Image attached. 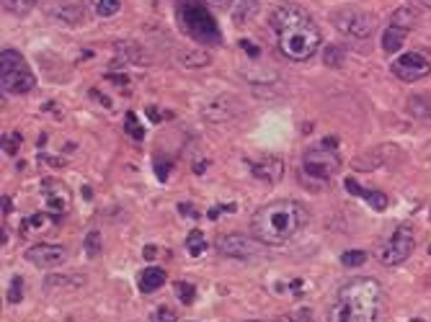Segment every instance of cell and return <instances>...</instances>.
I'll use <instances>...</instances> for the list:
<instances>
[{
	"mask_svg": "<svg viewBox=\"0 0 431 322\" xmlns=\"http://www.w3.org/2000/svg\"><path fill=\"white\" fill-rule=\"evenodd\" d=\"M385 312V291L377 279H354L338 289L328 309V322H380Z\"/></svg>",
	"mask_w": 431,
	"mask_h": 322,
	"instance_id": "6da1fadb",
	"label": "cell"
},
{
	"mask_svg": "<svg viewBox=\"0 0 431 322\" xmlns=\"http://www.w3.org/2000/svg\"><path fill=\"white\" fill-rule=\"evenodd\" d=\"M307 224V212L302 204L279 199L263 204L251 220V235L263 245H284Z\"/></svg>",
	"mask_w": 431,
	"mask_h": 322,
	"instance_id": "7a4b0ae2",
	"label": "cell"
},
{
	"mask_svg": "<svg viewBox=\"0 0 431 322\" xmlns=\"http://www.w3.org/2000/svg\"><path fill=\"white\" fill-rule=\"evenodd\" d=\"M323 36L321 29L313 24V18H305L300 24L289 26L284 31H279V49L289 60H310L315 52L321 49Z\"/></svg>",
	"mask_w": 431,
	"mask_h": 322,
	"instance_id": "3957f363",
	"label": "cell"
},
{
	"mask_svg": "<svg viewBox=\"0 0 431 322\" xmlns=\"http://www.w3.org/2000/svg\"><path fill=\"white\" fill-rule=\"evenodd\" d=\"M0 80H3V91L10 95H26L34 91L36 77L29 70L26 60L16 49H3L0 54Z\"/></svg>",
	"mask_w": 431,
	"mask_h": 322,
	"instance_id": "277c9868",
	"label": "cell"
},
{
	"mask_svg": "<svg viewBox=\"0 0 431 322\" xmlns=\"http://www.w3.org/2000/svg\"><path fill=\"white\" fill-rule=\"evenodd\" d=\"M330 21H333V26H336L341 34L354 36V39H367L374 29L372 16H370L367 10L351 8V6H346V8H336L333 13H330Z\"/></svg>",
	"mask_w": 431,
	"mask_h": 322,
	"instance_id": "5b68a950",
	"label": "cell"
},
{
	"mask_svg": "<svg viewBox=\"0 0 431 322\" xmlns=\"http://www.w3.org/2000/svg\"><path fill=\"white\" fill-rule=\"evenodd\" d=\"M302 168L310 178L318 181H330L341 168V160H338L336 150H326V147H310L302 158Z\"/></svg>",
	"mask_w": 431,
	"mask_h": 322,
	"instance_id": "8992f818",
	"label": "cell"
},
{
	"mask_svg": "<svg viewBox=\"0 0 431 322\" xmlns=\"http://www.w3.org/2000/svg\"><path fill=\"white\" fill-rule=\"evenodd\" d=\"M416 247V238L411 227H397L388 238V243L380 250V263L382 266H400L411 258Z\"/></svg>",
	"mask_w": 431,
	"mask_h": 322,
	"instance_id": "52a82bcc",
	"label": "cell"
},
{
	"mask_svg": "<svg viewBox=\"0 0 431 322\" xmlns=\"http://www.w3.org/2000/svg\"><path fill=\"white\" fill-rule=\"evenodd\" d=\"M217 250L225 258H235V261H256L263 255V243L256 238H245V235H222L217 240Z\"/></svg>",
	"mask_w": 431,
	"mask_h": 322,
	"instance_id": "ba28073f",
	"label": "cell"
},
{
	"mask_svg": "<svg viewBox=\"0 0 431 322\" xmlns=\"http://www.w3.org/2000/svg\"><path fill=\"white\" fill-rule=\"evenodd\" d=\"M390 70H393V75L397 80L416 83V80L431 75V62L423 54H418V52H403V54H397V60H393Z\"/></svg>",
	"mask_w": 431,
	"mask_h": 322,
	"instance_id": "9c48e42d",
	"label": "cell"
},
{
	"mask_svg": "<svg viewBox=\"0 0 431 322\" xmlns=\"http://www.w3.org/2000/svg\"><path fill=\"white\" fill-rule=\"evenodd\" d=\"M26 261L36 268H57L68 261V247L57 243H36L26 250Z\"/></svg>",
	"mask_w": 431,
	"mask_h": 322,
	"instance_id": "30bf717a",
	"label": "cell"
},
{
	"mask_svg": "<svg viewBox=\"0 0 431 322\" xmlns=\"http://www.w3.org/2000/svg\"><path fill=\"white\" fill-rule=\"evenodd\" d=\"M42 196L47 204V212L50 214H65L70 209V188L62 181L54 178H44L42 181Z\"/></svg>",
	"mask_w": 431,
	"mask_h": 322,
	"instance_id": "8fae6325",
	"label": "cell"
},
{
	"mask_svg": "<svg viewBox=\"0 0 431 322\" xmlns=\"http://www.w3.org/2000/svg\"><path fill=\"white\" fill-rule=\"evenodd\" d=\"M305 18H310V13L305 8H300V6H295V3H284V6H277V8L269 13V26L279 34V31H284V29H289V26L300 24V21H305Z\"/></svg>",
	"mask_w": 431,
	"mask_h": 322,
	"instance_id": "7c38bea8",
	"label": "cell"
},
{
	"mask_svg": "<svg viewBox=\"0 0 431 322\" xmlns=\"http://www.w3.org/2000/svg\"><path fill=\"white\" fill-rule=\"evenodd\" d=\"M254 178L263 181V183H279L284 178V160L282 158H263L248 165Z\"/></svg>",
	"mask_w": 431,
	"mask_h": 322,
	"instance_id": "4fadbf2b",
	"label": "cell"
},
{
	"mask_svg": "<svg viewBox=\"0 0 431 322\" xmlns=\"http://www.w3.org/2000/svg\"><path fill=\"white\" fill-rule=\"evenodd\" d=\"M44 13H50L52 18H57L62 24H80L85 18L83 6H78V3H65V0H57V3L44 6Z\"/></svg>",
	"mask_w": 431,
	"mask_h": 322,
	"instance_id": "5bb4252c",
	"label": "cell"
},
{
	"mask_svg": "<svg viewBox=\"0 0 431 322\" xmlns=\"http://www.w3.org/2000/svg\"><path fill=\"white\" fill-rule=\"evenodd\" d=\"M344 186H346L349 194H354V196H359V199H364V201L372 206L374 212H385V209H388L390 199L382 194V191H370V188H362L354 178H346L344 181Z\"/></svg>",
	"mask_w": 431,
	"mask_h": 322,
	"instance_id": "9a60e30c",
	"label": "cell"
},
{
	"mask_svg": "<svg viewBox=\"0 0 431 322\" xmlns=\"http://www.w3.org/2000/svg\"><path fill=\"white\" fill-rule=\"evenodd\" d=\"M166 281H168V273L163 271V268L147 266V268L140 273L137 284H140V291H143V294H152V291H158V289L166 286Z\"/></svg>",
	"mask_w": 431,
	"mask_h": 322,
	"instance_id": "2e32d148",
	"label": "cell"
},
{
	"mask_svg": "<svg viewBox=\"0 0 431 322\" xmlns=\"http://www.w3.org/2000/svg\"><path fill=\"white\" fill-rule=\"evenodd\" d=\"M54 214H31L29 220H24V224H21V235L24 238H34V235H42V232H47V229H52V224H54Z\"/></svg>",
	"mask_w": 431,
	"mask_h": 322,
	"instance_id": "e0dca14e",
	"label": "cell"
},
{
	"mask_svg": "<svg viewBox=\"0 0 431 322\" xmlns=\"http://www.w3.org/2000/svg\"><path fill=\"white\" fill-rule=\"evenodd\" d=\"M235 111V103H230V98H217L204 106V116L212 121H228Z\"/></svg>",
	"mask_w": 431,
	"mask_h": 322,
	"instance_id": "ac0fdd59",
	"label": "cell"
},
{
	"mask_svg": "<svg viewBox=\"0 0 431 322\" xmlns=\"http://www.w3.org/2000/svg\"><path fill=\"white\" fill-rule=\"evenodd\" d=\"M258 8H261V0H238L235 8H233V21L238 26H245L251 18H256Z\"/></svg>",
	"mask_w": 431,
	"mask_h": 322,
	"instance_id": "d6986e66",
	"label": "cell"
},
{
	"mask_svg": "<svg viewBox=\"0 0 431 322\" xmlns=\"http://www.w3.org/2000/svg\"><path fill=\"white\" fill-rule=\"evenodd\" d=\"M406 29H397V26H388L385 34H382V49L388 54H397V49L406 44Z\"/></svg>",
	"mask_w": 431,
	"mask_h": 322,
	"instance_id": "ffe728a7",
	"label": "cell"
},
{
	"mask_svg": "<svg viewBox=\"0 0 431 322\" xmlns=\"http://www.w3.org/2000/svg\"><path fill=\"white\" fill-rule=\"evenodd\" d=\"M178 62H181L184 68H207L212 62V57L207 52L194 49V52H181V54H178Z\"/></svg>",
	"mask_w": 431,
	"mask_h": 322,
	"instance_id": "44dd1931",
	"label": "cell"
},
{
	"mask_svg": "<svg viewBox=\"0 0 431 322\" xmlns=\"http://www.w3.org/2000/svg\"><path fill=\"white\" fill-rule=\"evenodd\" d=\"M207 238H204V232L202 229H191L189 232V238H187V250L191 255H202L204 250H207Z\"/></svg>",
	"mask_w": 431,
	"mask_h": 322,
	"instance_id": "7402d4cb",
	"label": "cell"
},
{
	"mask_svg": "<svg viewBox=\"0 0 431 322\" xmlns=\"http://www.w3.org/2000/svg\"><path fill=\"white\" fill-rule=\"evenodd\" d=\"M3 8L13 16H26L36 8V0H3Z\"/></svg>",
	"mask_w": 431,
	"mask_h": 322,
	"instance_id": "603a6c76",
	"label": "cell"
},
{
	"mask_svg": "<svg viewBox=\"0 0 431 322\" xmlns=\"http://www.w3.org/2000/svg\"><path fill=\"white\" fill-rule=\"evenodd\" d=\"M416 24V10L414 8H397L390 18V26H397V29H411Z\"/></svg>",
	"mask_w": 431,
	"mask_h": 322,
	"instance_id": "cb8c5ba5",
	"label": "cell"
},
{
	"mask_svg": "<svg viewBox=\"0 0 431 322\" xmlns=\"http://www.w3.org/2000/svg\"><path fill=\"white\" fill-rule=\"evenodd\" d=\"M124 132H127V135L132 137L135 142H143V139H145V129H143V124L137 121V116H135V114H132V111H129L127 116H124Z\"/></svg>",
	"mask_w": 431,
	"mask_h": 322,
	"instance_id": "d4e9b609",
	"label": "cell"
},
{
	"mask_svg": "<svg viewBox=\"0 0 431 322\" xmlns=\"http://www.w3.org/2000/svg\"><path fill=\"white\" fill-rule=\"evenodd\" d=\"M119 10H122V0H98V3H96V13L101 18L117 16Z\"/></svg>",
	"mask_w": 431,
	"mask_h": 322,
	"instance_id": "484cf974",
	"label": "cell"
},
{
	"mask_svg": "<svg viewBox=\"0 0 431 322\" xmlns=\"http://www.w3.org/2000/svg\"><path fill=\"white\" fill-rule=\"evenodd\" d=\"M173 289H176V294H178V299H181V305H191V302H194V297H196L194 284H187V281H176V284H173Z\"/></svg>",
	"mask_w": 431,
	"mask_h": 322,
	"instance_id": "4316f807",
	"label": "cell"
},
{
	"mask_svg": "<svg viewBox=\"0 0 431 322\" xmlns=\"http://www.w3.org/2000/svg\"><path fill=\"white\" fill-rule=\"evenodd\" d=\"M85 255H88V258H96V255L101 253V232H88V235H85Z\"/></svg>",
	"mask_w": 431,
	"mask_h": 322,
	"instance_id": "83f0119b",
	"label": "cell"
},
{
	"mask_svg": "<svg viewBox=\"0 0 431 322\" xmlns=\"http://www.w3.org/2000/svg\"><path fill=\"white\" fill-rule=\"evenodd\" d=\"M57 284H68V286H83L85 276H50L44 281V286H57Z\"/></svg>",
	"mask_w": 431,
	"mask_h": 322,
	"instance_id": "f1b7e54d",
	"label": "cell"
},
{
	"mask_svg": "<svg viewBox=\"0 0 431 322\" xmlns=\"http://www.w3.org/2000/svg\"><path fill=\"white\" fill-rule=\"evenodd\" d=\"M364 261H367V253H364V250H346V253L341 255V266H346V268L362 266Z\"/></svg>",
	"mask_w": 431,
	"mask_h": 322,
	"instance_id": "f546056e",
	"label": "cell"
},
{
	"mask_svg": "<svg viewBox=\"0 0 431 322\" xmlns=\"http://www.w3.org/2000/svg\"><path fill=\"white\" fill-rule=\"evenodd\" d=\"M21 299H24V279H21V276H13L10 289H8V302L10 305H18Z\"/></svg>",
	"mask_w": 431,
	"mask_h": 322,
	"instance_id": "4dcf8cb0",
	"label": "cell"
},
{
	"mask_svg": "<svg viewBox=\"0 0 431 322\" xmlns=\"http://www.w3.org/2000/svg\"><path fill=\"white\" fill-rule=\"evenodd\" d=\"M150 322H178V320H176V312L170 307H158V309H152Z\"/></svg>",
	"mask_w": 431,
	"mask_h": 322,
	"instance_id": "1f68e13d",
	"label": "cell"
},
{
	"mask_svg": "<svg viewBox=\"0 0 431 322\" xmlns=\"http://www.w3.org/2000/svg\"><path fill=\"white\" fill-rule=\"evenodd\" d=\"M18 144H21V135H18V132H13V135L8 137V144L3 142V147H6V153H8V155H16L18 153Z\"/></svg>",
	"mask_w": 431,
	"mask_h": 322,
	"instance_id": "d6a6232c",
	"label": "cell"
},
{
	"mask_svg": "<svg viewBox=\"0 0 431 322\" xmlns=\"http://www.w3.org/2000/svg\"><path fill=\"white\" fill-rule=\"evenodd\" d=\"M238 206L235 204H222V206H214V209H210V220H217L222 212H235Z\"/></svg>",
	"mask_w": 431,
	"mask_h": 322,
	"instance_id": "836d02e7",
	"label": "cell"
},
{
	"mask_svg": "<svg viewBox=\"0 0 431 322\" xmlns=\"http://www.w3.org/2000/svg\"><path fill=\"white\" fill-rule=\"evenodd\" d=\"M292 320L295 322H315L313 314H310V309H297V312L292 314Z\"/></svg>",
	"mask_w": 431,
	"mask_h": 322,
	"instance_id": "e575fe53",
	"label": "cell"
},
{
	"mask_svg": "<svg viewBox=\"0 0 431 322\" xmlns=\"http://www.w3.org/2000/svg\"><path fill=\"white\" fill-rule=\"evenodd\" d=\"M321 147H326V150H338V139L336 137H326V139H321Z\"/></svg>",
	"mask_w": 431,
	"mask_h": 322,
	"instance_id": "d590c367",
	"label": "cell"
},
{
	"mask_svg": "<svg viewBox=\"0 0 431 322\" xmlns=\"http://www.w3.org/2000/svg\"><path fill=\"white\" fill-rule=\"evenodd\" d=\"M147 116L152 119V124H161V114H158L155 106H147Z\"/></svg>",
	"mask_w": 431,
	"mask_h": 322,
	"instance_id": "8d00e7d4",
	"label": "cell"
},
{
	"mask_svg": "<svg viewBox=\"0 0 431 322\" xmlns=\"http://www.w3.org/2000/svg\"><path fill=\"white\" fill-rule=\"evenodd\" d=\"M204 3H207V6H214V8H225L233 0H204Z\"/></svg>",
	"mask_w": 431,
	"mask_h": 322,
	"instance_id": "74e56055",
	"label": "cell"
},
{
	"mask_svg": "<svg viewBox=\"0 0 431 322\" xmlns=\"http://www.w3.org/2000/svg\"><path fill=\"white\" fill-rule=\"evenodd\" d=\"M3 214H10V199L8 196H3Z\"/></svg>",
	"mask_w": 431,
	"mask_h": 322,
	"instance_id": "f35d334b",
	"label": "cell"
},
{
	"mask_svg": "<svg viewBox=\"0 0 431 322\" xmlns=\"http://www.w3.org/2000/svg\"><path fill=\"white\" fill-rule=\"evenodd\" d=\"M274 322H295V320H292V314H287V317H279V320H274Z\"/></svg>",
	"mask_w": 431,
	"mask_h": 322,
	"instance_id": "ab89813d",
	"label": "cell"
},
{
	"mask_svg": "<svg viewBox=\"0 0 431 322\" xmlns=\"http://www.w3.org/2000/svg\"><path fill=\"white\" fill-rule=\"evenodd\" d=\"M421 6H426V8H431V0H418Z\"/></svg>",
	"mask_w": 431,
	"mask_h": 322,
	"instance_id": "60d3db41",
	"label": "cell"
},
{
	"mask_svg": "<svg viewBox=\"0 0 431 322\" xmlns=\"http://www.w3.org/2000/svg\"><path fill=\"white\" fill-rule=\"evenodd\" d=\"M254 322H261V320H254Z\"/></svg>",
	"mask_w": 431,
	"mask_h": 322,
	"instance_id": "b9f144b4",
	"label": "cell"
}]
</instances>
